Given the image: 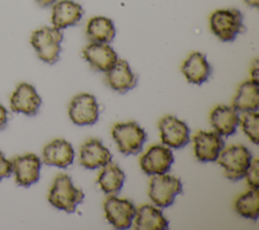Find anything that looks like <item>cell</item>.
I'll use <instances>...</instances> for the list:
<instances>
[{
	"label": "cell",
	"instance_id": "cell-1",
	"mask_svg": "<svg viewBox=\"0 0 259 230\" xmlns=\"http://www.w3.org/2000/svg\"><path fill=\"white\" fill-rule=\"evenodd\" d=\"M63 37L61 29L54 26H42L31 32L29 43L39 60L53 65L60 58Z\"/></svg>",
	"mask_w": 259,
	"mask_h": 230
},
{
	"label": "cell",
	"instance_id": "cell-2",
	"mask_svg": "<svg viewBox=\"0 0 259 230\" xmlns=\"http://www.w3.org/2000/svg\"><path fill=\"white\" fill-rule=\"evenodd\" d=\"M84 199V193L75 187L67 174H59L54 179L48 195L49 203L58 210L74 213Z\"/></svg>",
	"mask_w": 259,
	"mask_h": 230
},
{
	"label": "cell",
	"instance_id": "cell-3",
	"mask_svg": "<svg viewBox=\"0 0 259 230\" xmlns=\"http://www.w3.org/2000/svg\"><path fill=\"white\" fill-rule=\"evenodd\" d=\"M211 32L222 42H233L245 29L243 15L236 8L214 10L209 16Z\"/></svg>",
	"mask_w": 259,
	"mask_h": 230
},
{
	"label": "cell",
	"instance_id": "cell-4",
	"mask_svg": "<svg viewBox=\"0 0 259 230\" xmlns=\"http://www.w3.org/2000/svg\"><path fill=\"white\" fill-rule=\"evenodd\" d=\"M252 160V154L247 147L234 144L224 148L217 161L230 180L238 181L245 177Z\"/></svg>",
	"mask_w": 259,
	"mask_h": 230
},
{
	"label": "cell",
	"instance_id": "cell-5",
	"mask_svg": "<svg viewBox=\"0 0 259 230\" xmlns=\"http://www.w3.org/2000/svg\"><path fill=\"white\" fill-rule=\"evenodd\" d=\"M111 135L118 150L124 155L140 153L147 140L145 130L133 121L114 124L111 129Z\"/></svg>",
	"mask_w": 259,
	"mask_h": 230
},
{
	"label": "cell",
	"instance_id": "cell-6",
	"mask_svg": "<svg viewBox=\"0 0 259 230\" xmlns=\"http://www.w3.org/2000/svg\"><path fill=\"white\" fill-rule=\"evenodd\" d=\"M182 193V182L178 177L169 174L153 175L149 183V197L159 208L170 207L176 196Z\"/></svg>",
	"mask_w": 259,
	"mask_h": 230
},
{
	"label": "cell",
	"instance_id": "cell-7",
	"mask_svg": "<svg viewBox=\"0 0 259 230\" xmlns=\"http://www.w3.org/2000/svg\"><path fill=\"white\" fill-rule=\"evenodd\" d=\"M158 129L162 143L169 148H183L190 140V129L186 123L174 116L167 114L160 119Z\"/></svg>",
	"mask_w": 259,
	"mask_h": 230
},
{
	"label": "cell",
	"instance_id": "cell-8",
	"mask_svg": "<svg viewBox=\"0 0 259 230\" xmlns=\"http://www.w3.org/2000/svg\"><path fill=\"white\" fill-rule=\"evenodd\" d=\"M103 209L106 220L116 229L130 228L137 212V208L131 201L115 196H109L105 200Z\"/></svg>",
	"mask_w": 259,
	"mask_h": 230
},
{
	"label": "cell",
	"instance_id": "cell-9",
	"mask_svg": "<svg viewBox=\"0 0 259 230\" xmlns=\"http://www.w3.org/2000/svg\"><path fill=\"white\" fill-rule=\"evenodd\" d=\"M71 121L77 126L94 125L99 117V106L94 95L80 93L72 98L68 109Z\"/></svg>",
	"mask_w": 259,
	"mask_h": 230
},
{
	"label": "cell",
	"instance_id": "cell-10",
	"mask_svg": "<svg viewBox=\"0 0 259 230\" xmlns=\"http://www.w3.org/2000/svg\"><path fill=\"white\" fill-rule=\"evenodd\" d=\"M12 173L15 183L28 187L36 183L40 176L41 160L33 153H25L15 156L12 160Z\"/></svg>",
	"mask_w": 259,
	"mask_h": 230
},
{
	"label": "cell",
	"instance_id": "cell-11",
	"mask_svg": "<svg viewBox=\"0 0 259 230\" xmlns=\"http://www.w3.org/2000/svg\"><path fill=\"white\" fill-rule=\"evenodd\" d=\"M173 162L174 156L170 148L160 144L149 147L140 158L142 170L150 176L168 172Z\"/></svg>",
	"mask_w": 259,
	"mask_h": 230
},
{
	"label": "cell",
	"instance_id": "cell-12",
	"mask_svg": "<svg viewBox=\"0 0 259 230\" xmlns=\"http://www.w3.org/2000/svg\"><path fill=\"white\" fill-rule=\"evenodd\" d=\"M9 105L13 112L33 117L39 110L41 98L31 84L21 82L11 93L9 97Z\"/></svg>",
	"mask_w": 259,
	"mask_h": 230
},
{
	"label": "cell",
	"instance_id": "cell-13",
	"mask_svg": "<svg viewBox=\"0 0 259 230\" xmlns=\"http://www.w3.org/2000/svg\"><path fill=\"white\" fill-rule=\"evenodd\" d=\"M194 155L200 162L217 161L225 148V141L215 131H198L193 136Z\"/></svg>",
	"mask_w": 259,
	"mask_h": 230
},
{
	"label": "cell",
	"instance_id": "cell-14",
	"mask_svg": "<svg viewBox=\"0 0 259 230\" xmlns=\"http://www.w3.org/2000/svg\"><path fill=\"white\" fill-rule=\"evenodd\" d=\"M110 151L98 139L92 138L84 142L80 148L79 161L86 169H97L110 163Z\"/></svg>",
	"mask_w": 259,
	"mask_h": 230
},
{
	"label": "cell",
	"instance_id": "cell-15",
	"mask_svg": "<svg viewBox=\"0 0 259 230\" xmlns=\"http://www.w3.org/2000/svg\"><path fill=\"white\" fill-rule=\"evenodd\" d=\"M82 56L93 70L99 72L108 71L118 59L116 52L108 44L103 43L87 45L82 51Z\"/></svg>",
	"mask_w": 259,
	"mask_h": 230
},
{
	"label": "cell",
	"instance_id": "cell-16",
	"mask_svg": "<svg viewBox=\"0 0 259 230\" xmlns=\"http://www.w3.org/2000/svg\"><path fill=\"white\" fill-rule=\"evenodd\" d=\"M84 14L83 7L73 0H60L52 5L51 21L54 27L65 29L76 25Z\"/></svg>",
	"mask_w": 259,
	"mask_h": 230
},
{
	"label": "cell",
	"instance_id": "cell-17",
	"mask_svg": "<svg viewBox=\"0 0 259 230\" xmlns=\"http://www.w3.org/2000/svg\"><path fill=\"white\" fill-rule=\"evenodd\" d=\"M105 73L107 85L118 93H125L137 86L138 77L125 60L117 59L114 65Z\"/></svg>",
	"mask_w": 259,
	"mask_h": 230
},
{
	"label": "cell",
	"instance_id": "cell-18",
	"mask_svg": "<svg viewBox=\"0 0 259 230\" xmlns=\"http://www.w3.org/2000/svg\"><path fill=\"white\" fill-rule=\"evenodd\" d=\"M75 156L72 145L65 139H55L42 149L41 160L46 165L67 168L73 163Z\"/></svg>",
	"mask_w": 259,
	"mask_h": 230
},
{
	"label": "cell",
	"instance_id": "cell-19",
	"mask_svg": "<svg viewBox=\"0 0 259 230\" xmlns=\"http://www.w3.org/2000/svg\"><path fill=\"white\" fill-rule=\"evenodd\" d=\"M181 72L189 83L201 85L209 78L211 66L207 62L204 54L193 52L182 63Z\"/></svg>",
	"mask_w": 259,
	"mask_h": 230
},
{
	"label": "cell",
	"instance_id": "cell-20",
	"mask_svg": "<svg viewBox=\"0 0 259 230\" xmlns=\"http://www.w3.org/2000/svg\"><path fill=\"white\" fill-rule=\"evenodd\" d=\"M210 125L221 136L230 137L236 133L240 125L239 111L233 106L217 105L210 112Z\"/></svg>",
	"mask_w": 259,
	"mask_h": 230
},
{
	"label": "cell",
	"instance_id": "cell-21",
	"mask_svg": "<svg viewBox=\"0 0 259 230\" xmlns=\"http://www.w3.org/2000/svg\"><path fill=\"white\" fill-rule=\"evenodd\" d=\"M232 106L241 112L258 111L259 82L253 79H248L241 83L233 98Z\"/></svg>",
	"mask_w": 259,
	"mask_h": 230
},
{
	"label": "cell",
	"instance_id": "cell-22",
	"mask_svg": "<svg viewBox=\"0 0 259 230\" xmlns=\"http://www.w3.org/2000/svg\"><path fill=\"white\" fill-rule=\"evenodd\" d=\"M134 222L138 230H166L169 227V222L162 211L149 204L137 209Z\"/></svg>",
	"mask_w": 259,
	"mask_h": 230
},
{
	"label": "cell",
	"instance_id": "cell-23",
	"mask_svg": "<svg viewBox=\"0 0 259 230\" xmlns=\"http://www.w3.org/2000/svg\"><path fill=\"white\" fill-rule=\"evenodd\" d=\"M86 35L91 43L109 44L115 36L113 21L105 16H93L86 25Z\"/></svg>",
	"mask_w": 259,
	"mask_h": 230
},
{
	"label": "cell",
	"instance_id": "cell-24",
	"mask_svg": "<svg viewBox=\"0 0 259 230\" xmlns=\"http://www.w3.org/2000/svg\"><path fill=\"white\" fill-rule=\"evenodd\" d=\"M125 179L124 172L115 163H108L100 171L97 182L101 190L108 196L119 194Z\"/></svg>",
	"mask_w": 259,
	"mask_h": 230
},
{
	"label": "cell",
	"instance_id": "cell-25",
	"mask_svg": "<svg viewBox=\"0 0 259 230\" xmlns=\"http://www.w3.org/2000/svg\"><path fill=\"white\" fill-rule=\"evenodd\" d=\"M235 210L243 218L256 221L259 217L258 189L250 188L235 201Z\"/></svg>",
	"mask_w": 259,
	"mask_h": 230
},
{
	"label": "cell",
	"instance_id": "cell-26",
	"mask_svg": "<svg viewBox=\"0 0 259 230\" xmlns=\"http://www.w3.org/2000/svg\"><path fill=\"white\" fill-rule=\"evenodd\" d=\"M240 124L243 132L248 137V139L255 145H258V124H259V113L258 111H246L243 112L242 118H240Z\"/></svg>",
	"mask_w": 259,
	"mask_h": 230
},
{
	"label": "cell",
	"instance_id": "cell-27",
	"mask_svg": "<svg viewBox=\"0 0 259 230\" xmlns=\"http://www.w3.org/2000/svg\"><path fill=\"white\" fill-rule=\"evenodd\" d=\"M247 183L250 188L258 189L259 186V161L258 159H253L246 174Z\"/></svg>",
	"mask_w": 259,
	"mask_h": 230
},
{
	"label": "cell",
	"instance_id": "cell-28",
	"mask_svg": "<svg viewBox=\"0 0 259 230\" xmlns=\"http://www.w3.org/2000/svg\"><path fill=\"white\" fill-rule=\"evenodd\" d=\"M12 174V162L5 157L3 152L0 150V181L3 178H8Z\"/></svg>",
	"mask_w": 259,
	"mask_h": 230
},
{
	"label": "cell",
	"instance_id": "cell-29",
	"mask_svg": "<svg viewBox=\"0 0 259 230\" xmlns=\"http://www.w3.org/2000/svg\"><path fill=\"white\" fill-rule=\"evenodd\" d=\"M8 123V112L7 109L0 103V131L4 130Z\"/></svg>",
	"mask_w": 259,
	"mask_h": 230
},
{
	"label": "cell",
	"instance_id": "cell-30",
	"mask_svg": "<svg viewBox=\"0 0 259 230\" xmlns=\"http://www.w3.org/2000/svg\"><path fill=\"white\" fill-rule=\"evenodd\" d=\"M251 79L253 80H256L258 81V72H259V69H258V60H255L251 66Z\"/></svg>",
	"mask_w": 259,
	"mask_h": 230
},
{
	"label": "cell",
	"instance_id": "cell-31",
	"mask_svg": "<svg viewBox=\"0 0 259 230\" xmlns=\"http://www.w3.org/2000/svg\"><path fill=\"white\" fill-rule=\"evenodd\" d=\"M34 1L42 7H48V6H52L57 0H34Z\"/></svg>",
	"mask_w": 259,
	"mask_h": 230
},
{
	"label": "cell",
	"instance_id": "cell-32",
	"mask_svg": "<svg viewBox=\"0 0 259 230\" xmlns=\"http://www.w3.org/2000/svg\"><path fill=\"white\" fill-rule=\"evenodd\" d=\"M244 2L246 3V5H248L250 7L258 8V6H259V0H244Z\"/></svg>",
	"mask_w": 259,
	"mask_h": 230
}]
</instances>
